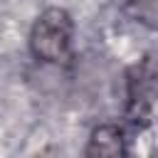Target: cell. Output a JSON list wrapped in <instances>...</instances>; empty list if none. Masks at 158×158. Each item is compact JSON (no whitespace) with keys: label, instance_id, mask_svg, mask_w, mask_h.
Segmentation results:
<instances>
[{"label":"cell","instance_id":"1","mask_svg":"<svg viewBox=\"0 0 158 158\" xmlns=\"http://www.w3.org/2000/svg\"><path fill=\"white\" fill-rule=\"evenodd\" d=\"M74 22L64 7H47L40 12L30 30V52L40 62H64L72 47Z\"/></svg>","mask_w":158,"mask_h":158},{"label":"cell","instance_id":"2","mask_svg":"<svg viewBox=\"0 0 158 158\" xmlns=\"http://www.w3.org/2000/svg\"><path fill=\"white\" fill-rule=\"evenodd\" d=\"M123 151V131L118 126H99L89 138L86 156H118Z\"/></svg>","mask_w":158,"mask_h":158},{"label":"cell","instance_id":"3","mask_svg":"<svg viewBox=\"0 0 158 158\" xmlns=\"http://www.w3.org/2000/svg\"><path fill=\"white\" fill-rule=\"evenodd\" d=\"M128 12L138 25L158 30V0H128Z\"/></svg>","mask_w":158,"mask_h":158}]
</instances>
